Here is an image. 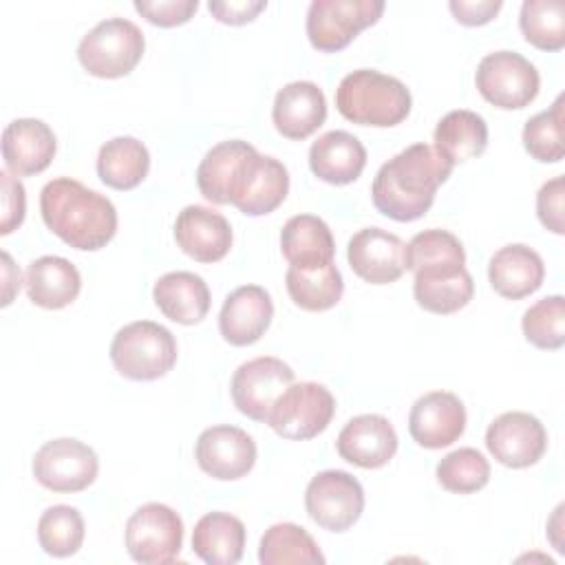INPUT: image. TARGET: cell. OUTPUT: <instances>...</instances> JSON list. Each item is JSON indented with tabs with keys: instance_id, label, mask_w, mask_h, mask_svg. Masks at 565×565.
<instances>
[{
	"instance_id": "25",
	"label": "cell",
	"mask_w": 565,
	"mask_h": 565,
	"mask_svg": "<svg viewBox=\"0 0 565 565\" xmlns=\"http://www.w3.org/2000/svg\"><path fill=\"white\" fill-rule=\"evenodd\" d=\"M475 294V282L466 265H439L415 271L413 296L430 313H455L463 309Z\"/></svg>"
},
{
	"instance_id": "43",
	"label": "cell",
	"mask_w": 565,
	"mask_h": 565,
	"mask_svg": "<svg viewBox=\"0 0 565 565\" xmlns=\"http://www.w3.org/2000/svg\"><path fill=\"white\" fill-rule=\"evenodd\" d=\"M2 181V221H0V234L7 236L15 227L22 225L24 212H26V194L20 179H15L9 170L0 172Z\"/></svg>"
},
{
	"instance_id": "45",
	"label": "cell",
	"mask_w": 565,
	"mask_h": 565,
	"mask_svg": "<svg viewBox=\"0 0 565 565\" xmlns=\"http://www.w3.org/2000/svg\"><path fill=\"white\" fill-rule=\"evenodd\" d=\"M503 2L501 0H450L448 9L452 11L455 20L466 26H479L490 22L499 11Z\"/></svg>"
},
{
	"instance_id": "22",
	"label": "cell",
	"mask_w": 565,
	"mask_h": 565,
	"mask_svg": "<svg viewBox=\"0 0 565 565\" xmlns=\"http://www.w3.org/2000/svg\"><path fill=\"white\" fill-rule=\"evenodd\" d=\"M327 119V99L318 84L298 79L285 84L271 106V121L276 130L287 137L302 141L311 137Z\"/></svg>"
},
{
	"instance_id": "30",
	"label": "cell",
	"mask_w": 565,
	"mask_h": 565,
	"mask_svg": "<svg viewBox=\"0 0 565 565\" xmlns=\"http://www.w3.org/2000/svg\"><path fill=\"white\" fill-rule=\"evenodd\" d=\"M433 141L437 152H441L452 166L463 163L486 152L488 124L475 110H450L437 121Z\"/></svg>"
},
{
	"instance_id": "17",
	"label": "cell",
	"mask_w": 565,
	"mask_h": 565,
	"mask_svg": "<svg viewBox=\"0 0 565 565\" xmlns=\"http://www.w3.org/2000/svg\"><path fill=\"white\" fill-rule=\"evenodd\" d=\"M466 430V406L450 391H430L415 399L408 413L411 437L428 450L455 444Z\"/></svg>"
},
{
	"instance_id": "2",
	"label": "cell",
	"mask_w": 565,
	"mask_h": 565,
	"mask_svg": "<svg viewBox=\"0 0 565 565\" xmlns=\"http://www.w3.org/2000/svg\"><path fill=\"white\" fill-rule=\"evenodd\" d=\"M40 212L57 238L82 252L102 249L117 234L113 201L71 177H57L42 188Z\"/></svg>"
},
{
	"instance_id": "33",
	"label": "cell",
	"mask_w": 565,
	"mask_h": 565,
	"mask_svg": "<svg viewBox=\"0 0 565 565\" xmlns=\"http://www.w3.org/2000/svg\"><path fill=\"white\" fill-rule=\"evenodd\" d=\"M285 285L294 305L305 311H327L340 302L344 291L342 274L333 263L318 269H298L289 265Z\"/></svg>"
},
{
	"instance_id": "23",
	"label": "cell",
	"mask_w": 565,
	"mask_h": 565,
	"mask_svg": "<svg viewBox=\"0 0 565 565\" xmlns=\"http://www.w3.org/2000/svg\"><path fill=\"white\" fill-rule=\"evenodd\" d=\"M543 258L523 243H510L497 249L488 263V280L492 289L508 300H521L534 294L543 285Z\"/></svg>"
},
{
	"instance_id": "36",
	"label": "cell",
	"mask_w": 565,
	"mask_h": 565,
	"mask_svg": "<svg viewBox=\"0 0 565 565\" xmlns=\"http://www.w3.org/2000/svg\"><path fill=\"white\" fill-rule=\"evenodd\" d=\"M435 475L444 490L455 494H472L488 486L490 463L477 448L466 446L441 457Z\"/></svg>"
},
{
	"instance_id": "42",
	"label": "cell",
	"mask_w": 565,
	"mask_h": 565,
	"mask_svg": "<svg viewBox=\"0 0 565 565\" xmlns=\"http://www.w3.org/2000/svg\"><path fill=\"white\" fill-rule=\"evenodd\" d=\"M563 194H565V179L558 174L550 181H545L536 194V214L543 227H547L554 234L565 232L563 223Z\"/></svg>"
},
{
	"instance_id": "24",
	"label": "cell",
	"mask_w": 565,
	"mask_h": 565,
	"mask_svg": "<svg viewBox=\"0 0 565 565\" xmlns=\"http://www.w3.org/2000/svg\"><path fill=\"white\" fill-rule=\"evenodd\" d=\"M366 166V148L347 130H329L309 148L311 172L331 185L353 183Z\"/></svg>"
},
{
	"instance_id": "3",
	"label": "cell",
	"mask_w": 565,
	"mask_h": 565,
	"mask_svg": "<svg viewBox=\"0 0 565 565\" xmlns=\"http://www.w3.org/2000/svg\"><path fill=\"white\" fill-rule=\"evenodd\" d=\"M411 104L406 84L375 68L351 71L335 88L338 113L358 126H397L408 117Z\"/></svg>"
},
{
	"instance_id": "32",
	"label": "cell",
	"mask_w": 565,
	"mask_h": 565,
	"mask_svg": "<svg viewBox=\"0 0 565 565\" xmlns=\"http://www.w3.org/2000/svg\"><path fill=\"white\" fill-rule=\"evenodd\" d=\"M263 565H322L324 556L313 536L296 523H274L258 545Z\"/></svg>"
},
{
	"instance_id": "18",
	"label": "cell",
	"mask_w": 565,
	"mask_h": 565,
	"mask_svg": "<svg viewBox=\"0 0 565 565\" xmlns=\"http://www.w3.org/2000/svg\"><path fill=\"white\" fill-rule=\"evenodd\" d=\"M397 433L393 424L377 413L351 417L335 439L338 455L364 470L386 466L397 452Z\"/></svg>"
},
{
	"instance_id": "27",
	"label": "cell",
	"mask_w": 565,
	"mask_h": 565,
	"mask_svg": "<svg viewBox=\"0 0 565 565\" xmlns=\"http://www.w3.org/2000/svg\"><path fill=\"white\" fill-rule=\"evenodd\" d=\"M280 249L291 267L318 269L333 263L335 241L320 216L296 214L280 230Z\"/></svg>"
},
{
	"instance_id": "4",
	"label": "cell",
	"mask_w": 565,
	"mask_h": 565,
	"mask_svg": "<svg viewBox=\"0 0 565 565\" xmlns=\"http://www.w3.org/2000/svg\"><path fill=\"white\" fill-rule=\"evenodd\" d=\"M110 362L128 380L152 382L170 373L177 364V340L159 322H128L110 342Z\"/></svg>"
},
{
	"instance_id": "11",
	"label": "cell",
	"mask_w": 565,
	"mask_h": 565,
	"mask_svg": "<svg viewBox=\"0 0 565 565\" xmlns=\"http://www.w3.org/2000/svg\"><path fill=\"white\" fill-rule=\"evenodd\" d=\"M33 477L53 492H82L99 472L97 452L73 437H57L42 444L31 461Z\"/></svg>"
},
{
	"instance_id": "15",
	"label": "cell",
	"mask_w": 565,
	"mask_h": 565,
	"mask_svg": "<svg viewBox=\"0 0 565 565\" xmlns=\"http://www.w3.org/2000/svg\"><path fill=\"white\" fill-rule=\"evenodd\" d=\"M347 258L358 278L388 285L406 271V243L382 227H364L351 236Z\"/></svg>"
},
{
	"instance_id": "38",
	"label": "cell",
	"mask_w": 565,
	"mask_h": 565,
	"mask_svg": "<svg viewBox=\"0 0 565 565\" xmlns=\"http://www.w3.org/2000/svg\"><path fill=\"white\" fill-rule=\"evenodd\" d=\"M523 148L541 163H558L565 157L563 146V95L547 108L530 117L523 126Z\"/></svg>"
},
{
	"instance_id": "14",
	"label": "cell",
	"mask_w": 565,
	"mask_h": 565,
	"mask_svg": "<svg viewBox=\"0 0 565 565\" xmlns=\"http://www.w3.org/2000/svg\"><path fill=\"white\" fill-rule=\"evenodd\" d=\"M486 446L499 463L508 468H527L545 455L547 433L539 417L523 411H510L490 422Z\"/></svg>"
},
{
	"instance_id": "12",
	"label": "cell",
	"mask_w": 565,
	"mask_h": 565,
	"mask_svg": "<svg viewBox=\"0 0 565 565\" xmlns=\"http://www.w3.org/2000/svg\"><path fill=\"white\" fill-rule=\"evenodd\" d=\"M305 508L322 530L347 532L362 516L364 488L344 470H322L307 483Z\"/></svg>"
},
{
	"instance_id": "40",
	"label": "cell",
	"mask_w": 565,
	"mask_h": 565,
	"mask_svg": "<svg viewBox=\"0 0 565 565\" xmlns=\"http://www.w3.org/2000/svg\"><path fill=\"white\" fill-rule=\"evenodd\" d=\"M439 265H466V252L461 241L448 230L417 232L406 245V269L413 274L426 267Z\"/></svg>"
},
{
	"instance_id": "37",
	"label": "cell",
	"mask_w": 565,
	"mask_h": 565,
	"mask_svg": "<svg viewBox=\"0 0 565 565\" xmlns=\"http://www.w3.org/2000/svg\"><path fill=\"white\" fill-rule=\"evenodd\" d=\"M247 141L243 139H227L212 146L196 168V185L201 194L216 205H227V181L241 154L247 150Z\"/></svg>"
},
{
	"instance_id": "28",
	"label": "cell",
	"mask_w": 565,
	"mask_h": 565,
	"mask_svg": "<svg viewBox=\"0 0 565 565\" xmlns=\"http://www.w3.org/2000/svg\"><path fill=\"white\" fill-rule=\"evenodd\" d=\"M26 296L42 309L68 307L82 289L77 267L62 256H40L29 263L24 274Z\"/></svg>"
},
{
	"instance_id": "44",
	"label": "cell",
	"mask_w": 565,
	"mask_h": 565,
	"mask_svg": "<svg viewBox=\"0 0 565 565\" xmlns=\"http://www.w3.org/2000/svg\"><path fill=\"white\" fill-rule=\"evenodd\" d=\"M265 7H267V0H210L207 2L210 13L218 22L232 24V26L252 22Z\"/></svg>"
},
{
	"instance_id": "39",
	"label": "cell",
	"mask_w": 565,
	"mask_h": 565,
	"mask_svg": "<svg viewBox=\"0 0 565 565\" xmlns=\"http://www.w3.org/2000/svg\"><path fill=\"white\" fill-rule=\"evenodd\" d=\"M521 327L525 340L536 349H561L565 344V298L554 294L536 300L525 309Z\"/></svg>"
},
{
	"instance_id": "1",
	"label": "cell",
	"mask_w": 565,
	"mask_h": 565,
	"mask_svg": "<svg viewBox=\"0 0 565 565\" xmlns=\"http://www.w3.org/2000/svg\"><path fill=\"white\" fill-rule=\"evenodd\" d=\"M452 168L435 146L413 143L377 170L371 185L373 205L393 221H415L430 210L437 188L450 177Z\"/></svg>"
},
{
	"instance_id": "10",
	"label": "cell",
	"mask_w": 565,
	"mask_h": 565,
	"mask_svg": "<svg viewBox=\"0 0 565 565\" xmlns=\"http://www.w3.org/2000/svg\"><path fill=\"white\" fill-rule=\"evenodd\" d=\"M382 11L384 0H313L307 11V38L322 53L342 51L362 29L375 24Z\"/></svg>"
},
{
	"instance_id": "5",
	"label": "cell",
	"mask_w": 565,
	"mask_h": 565,
	"mask_svg": "<svg viewBox=\"0 0 565 565\" xmlns=\"http://www.w3.org/2000/svg\"><path fill=\"white\" fill-rule=\"evenodd\" d=\"M143 49V33L132 20L106 18L79 40L77 60L86 73L115 79L128 75L141 62Z\"/></svg>"
},
{
	"instance_id": "19",
	"label": "cell",
	"mask_w": 565,
	"mask_h": 565,
	"mask_svg": "<svg viewBox=\"0 0 565 565\" xmlns=\"http://www.w3.org/2000/svg\"><path fill=\"white\" fill-rule=\"evenodd\" d=\"M274 318V302L265 287L241 285L223 300L218 313V331L225 342L247 347L258 342Z\"/></svg>"
},
{
	"instance_id": "8",
	"label": "cell",
	"mask_w": 565,
	"mask_h": 565,
	"mask_svg": "<svg viewBox=\"0 0 565 565\" xmlns=\"http://www.w3.org/2000/svg\"><path fill=\"white\" fill-rule=\"evenodd\" d=\"M335 413V397L318 382H294L271 406L269 428L282 439L305 441L327 430Z\"/></svg>"
},
{
	"instance_id": "7",
	"label": "cell",
	"mask_w": 565,
	"mask_h": 565,
	"mask_svg": "<svg viewBox=\"0 0 565 565\" xmlns=\"http://www.w3.org/2000/svg\"><path fill=\"white\" fill-rule=\"evenodd\" d=\"M477 90L486 102L503 110L532 104L541 88L536 66L516 51H494L481 57L475 73Z\"/></svg>"
},
{
	"instance_id": "34",
	"label": "cell",
	"mask_w": 565,
	"mask_h": 565,
	"mask_svg": "<svg viewBox=\"0 0 565 565\" xmlns=\"http://www.w3.org/2000/svg\"><path fill=\"white\" fill-rule=\"evenodd\" d=\"M84 519L73 505H51L42 512L38 521V543L55 558L73 556L84 543Z\"/></svg>"
},
{
	"instance_id": "35",
	"label": "cell",
	"mask_w": 565,
	"mask_h": 565,
	"mask_svg": "<svg viewBox=\"0 0 565 565\" xmlns=\"http://www.w3.org/2000/svg\"><path fill=\"white\" fill-rule=\"evenodd\" d=\"M523 38L541 51H561L565 46V2L525 0L519 13Z\"/></svg>"
},
{
	"instance_id": "26",
	"label": "cell",
	"mask_w": 565,
	"mask_h": 565,
	"mask_svg": "<svg viewBox=\"0 0 565 565\" xmlns=\"http://www.w3.org/2000/svg\"><path fill=\"white\" fill-rule=\"evenodd\" d=\"M152 298L159 311L179 324H196L210 311V287L194 271H168L154 287Z\"/></svg>"
},
{
	"instance_id": "13",
	"label": "cell",
	"mask_w": 565,
	"mask_h": 565,
	"mask_svg": "<svg viewBox=\"0 0 565 565\" xmlns=\"http://www.w3.org/2000/svg\"><path fill=\"white\" fill-rule=\"evenodd\" d=\"M294 369L280 358L260 355L243 362L230 382L234 406L254 422H265L276 399L294 384Z\"/></svg>"
},
{
	"instance_id": "29",
	"label": "cell",
	"mask_w": 565,
	"mask_h": 565,
	"mask_svg": "<svg viewBox=\"0 0 565 565\" xmlns=\"http://www.w3.org/2000/svg\"><path fill=\"white\" fill-rule=\"evenodd\" d=\"M245 525L227 512L203 514L192 532V550L207 565H234L245 552Z\"/></svg>"
},
{
	"instance_id": "21",
	"label": "cell",
	"mask_w": 565,
	"mask_h": 565,
	"mask_svg": "<svg viewBox=\"0 0 565 565\" xmlns=\"http://www.w3.org/2000/svg\"><path fill=\"white\" fill-rule=\"evenodd\" d=\"M57 150L55 132L35 117H20L2 132V159L11 174L29 177L49 168Z\"/></svg>"
},
{
	"instance_id": "41",
	"label": "cell",
	"mask_w": 565,
	"mask_h": 565,
	"mask_svg": "<svg viewBox=\"0 0 565 565\" xmlns=\"http://www.w3.org/2000/svg\"><path fill=\"white\" fill-rule=\"evenodd\" d=\"M196 9L199 0H135V11L157 26L185 24Z\"/></svg>"
},
{
	"instance_id": "46",
	"label": "cell",
	"mask_w": 565,
	"mask_h": 565,
	"mask_svg": "<svg viewBox=\"0 0 565 565\" xmlns=\"http://www.w3.org/2000/svg\"><path fill=\"white\" fill-rule=\"evenodd\" d=\"M2 276H4V285H2V307L11 305L13 296L20 291V269L13 265L11 256L7 252H2Z\"/></svg>"
},
{
	"instance_id": "20",
	"label": "cell",
	"mask_w": 565,
	"mask_h": 565,
	"mask_svg": "<svg viewBox=\"0 0 565 565\" xmlns=\"http://www.w3.org/2000/svg\"><path fill=\"white\" fill-rule=\"evenodd\" d=\"M174 241L183 254L199 263H216L232 247L230 221L205 205H185L174 221Z\"/></svg>"
},
{
	"instance_id": "6",
	"label": "cell",
	"mask_w": 565,
	"mask_h": 565,
	"mask_svg": "<svg viewBox=\"0 0 565 565\" xmlns=\"http://www.w3.org/2000/svg\"><path fill=\"white\" fill-rule=\"evenodd\" d=\"M289 192L287 168L269 157L260 154L252 143L236 161L227 181V203L247 216H263L274 212Z\"/></svg>"
},
{
	"instance_id": "16",
	"label": "cell",
	"mask_w": 565,
	"mask_h": 565,
	"mask_svg": "<svg viewBox=\"0 0 565 565\" xmlns=\"http://www.w3.org/2000/svg\"><path fill=\"white\" fill-rule=\"evenodd\" d=\"M194 457L205 475L218 481H234L254 468L256 444L243 428L210 426L199 435Z\"/></svg>"
},
{
	"instance_id": "9",
	"label": "cell",
	"mask_w": 565,
	"mask_h": 565,
	"mask_svg": "<svg viewBox=\"0 0 565 565\" xmlns=\"http://www.w3.org/2000/svg\"><path fill=\"white\" fill-rule=\"evenodd\" d=\"M183 521L166 503H143L126 521V550L141 565H166L179 558Z\"/></svg>"
},
{
	"instance_id": "31",
	"label": "cell",
	"mask_w": 565,
	"mask_h": 565,
	"mask_svg": "<svg viewBox=\"0 0 565 565\" xmlns=\"http://www.w3.org/2000/svg\"><path fill=\"white\" fill-rule=\"evenodd\" d=\"M150 170V152L137 137H113L97 152V174L113 190L137 188Z\"/></svg>"
}]
</instances>
